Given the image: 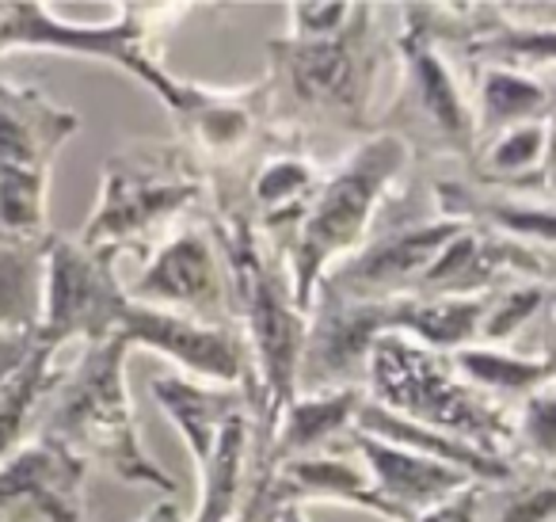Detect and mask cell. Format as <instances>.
I'll list each match as a JSON object with an SVG mask.
<instances>
[{"instance_id":"9a60e30c","label":"cell","mask_w":556,"mask_h":522,"mask_svg":"<svg viewBox=\"0 0 556 522\" xmlns=\"http://www.w3.org/2000/svg\"><path fill=\"white\" fill-rule=\"evenodd\" d=\"M510 283L553 286V252L462 225L408 298H484Z\"/></svg>"},{"instance_id":"484cf974","label":"cell","mask_w":556,"mask_h":522,"mask_svg":"<svg viewBox=\"0 0 556 522\" xmlns=\"http://www.w3.org/2000/svg\"><path fill=\"white\" fill-rule=\"evenodd\" d=\"M42 240H0V332H39Z\"/></svg>"},{"instance_id":"83f0119b","label":"cell","mask_w":556,"mask_h":522,"mask_svg":"<svg viewBox=\"0 0 556 522\" xmlns=\"http://www.w3.org/2000/svg\"><path fill=\"white\" fill-rule=\"evenodd\" d=\"M553 286L548 283H510L488 294L484 324H480V344L484 347H507L518 328L548 309Z\"/></svg>"},{"instance_id":"7a4b0ae2","label":"cell","mask_w":556,"mask_h":522,"mask_svg":"<svg viewBox=\"0 0 556 522\" xmlns=\"http://www.w3.org/2000/svg\"><path fill=\"white\" fill-rule=\"evenodd\" d=\"M381 9L351 4L348 24L328 39L267 42V123L302 138H366L374 134V80L389 58Z\"/></svg>"},{"instance_id":"f546056e","label":"cell","mask_w":556,"mask_h":522,"mask_svg":"<svg viewBox=\"0 0 556 522\" xmlns=\"http://www.w3.org/2000/svg\"><path fill=\"white\" fill-rule=\"evenodd\" d=\"M351 16V4H290V39H328Z\"/></svg>"},{"instance_id":"cb8c5ba5","label":"cell","mask_w":556,"mask_h":522,"mask_svg":"<svg viewBox=\"0 0 556 522\" xmlns=\"http://www.w3.org/2000/svg\"><path fill=\"white\" fill-rule=\"evenodd\" d=\"M450 366H454V374L462 377L465 385H472V389L492 400H495V393H500V397L526 400L530 393L553 385V377H556V362L548 351L518 355V351H507V347H484V344L454 351L450 355Z\"/></svg>"},{"instance_id":"8992f818","label":"cell","mask_w":556,"mask_h":522,"mask_svg":"<svg viewBox=\"0 0 556 522\" xmlns=\"http://www.w3.org/2000/svg\"><path fill=\"white\" fill-rule=\"evenodd\" d=\"M210 199L202 169L176 141H134L103 164V191L80 229V245L149 256L179 217Z\"/></svg>"},{"instance_id":"ac0fdd59","label":"cell","mask_w":556,"mask_h":522,"mask_svg":"<svg viewBox=\"0 0 556 522\" xmlns=\"http://www.w3.org/2000/svg\"><path fill=\"white\" fill-rule=\"evenodd\" d=\"M348 450L358 458V465L370 476L374 496L386 504L389 522H412L431 507L454 499L469 488V476L454 465H442L424 453H412L404 446H393L386 438H374L366 431L351 427Z\"/></svg>"},{"instance_id":"ffe728a7","label":"cell","mask_w":556,"mask_h":522,"mask_svg":"<svg viewBox=\"0 0 556 522\" xmlns=\"http://www.w3.org/2000/svg\"><path fill=\"white\" fill-rule=\"evenodd\" d=\"M366 393L363 389H340V393H317V397H294V405L282 412L270 446L263 453V465L290 458H309V453L336 450L343 438L355 427V415L363 408Z\"/></svg>"},{"instance_id":"4dcf8cb0","label":"cell","mask_w":556,"mask_h":522,"mask_svg":"<svg viewBox=\"0 0 556 522\" xmlns=\"http://www.w3.org/2000/svg\"><path fill=\"white\" fill-rule=\"evenodd\" d=\"M39 347H42L39 332H0V385L9 382Z\"/></svg>"},{"instance_id":"9c48e42d","label":"cell","mask_w":556,"mask_h":522,"mask_svg":"<svg viewBox=\"0 0 556 522\" xmlns=\"http://www.w3.org/2000/svg\"><path fill=\"white\" fill-rule=\"evenodd\" d=\"M77 130V111L31 85L0 80V240L47 237L50 172Z\"/></svg>"},{"instance_id":"4fadbf2b","label":"cell","mask_w":556,"mask_h":522,"mask_svg":"<svg viewBox=\"0 0 556 522\" xmlns=\"http://www.w3.org/2000/svg\"><path fill=\"white\" fill-rule=\"evenodd\" d=\"M176 119V146L202 169V176L222 179L237 172L255 153L267 130V88H206L179 80V96L172 103Z\"/></svg>"},{"instance_id":"836d02e7","label":"cell","mask_w":556,"mask_h":522,"mask_svg":"<svg viewBox=\"0 0 556 522\" xmlns=\"http://www.w3.org/2000/svg\"><path fill=\"white\" fill-rule=\"evenodd\" d=\"M275 522H309V519H305V511H302V507H290V511H282Z\"/></svg>"},{"instance_id":"30bf717a","label":"cell","mask_w":556,"mask_h":522,"mask_svg":"<svg viewBox=\"0 0 556 522\" xmlns=\"http://www.w3.org/2000/svg\"><path fill=\"white\" fill-rule=\"evenodd\" d=\"M457 229L462 225L450 222V217H439L434 210L419 214L416 202L404 214L401 184H396L389 191V199L381 202L378 222H374V233L366 237V245L325 271L313 301L325 298L348 301V306H381V301L408 298L419 278H424V271L431 268V260L450 245V237Z\"/></svg>"},{"instance_id":"44dd1931","label":"cell","mask_w":556,"mask_h":522,"mask_svg":"<svg viewBox=\"0 0 556 522\" xmlns=\"http://www.w3.org/2000/svg\"><path fill=\"white\" fill-rule=\"evenodd\" d=\"M153 400L164 408V415L172 420V427L179 431V438L187 443L191 458L206 461L210 446L217 443L222 427L248 405L244 389H229V385H202L187 374H156L149 382Z\"/></svg>"},{"instance_id":"d4e9b609","label":"cell","mask_w":556,"mask_h":522,"mask_svg":"<svg viewBox=\"0 0 556 522\" xmlns=\"http://www.w3.org/2000/svg\"><path fill=\"white\" fill-rule=\"evenodd\" d=\"M58 377V347L42 339V347L0 385V461H9L24 443H31L39 431V415L47 397L54 393Z\"/></svg>"},{"instance_id":"4316f807","label":"cell","mask_w":556,"mask_h":522,"mask_svg":"<svg viewBox=\"0 0 556 522\" xmlns=\"http://www.w3.org/2000/svg\"><path fill=\"white\" fill-rule=\"evenodd\" d=\"M553 469L526 465L507 484H477V522H553Z\"/></svg>"},{"instance_id":"ba28073f","label":"cell","mask_w":556,"mask_h":522,"mask_svg":"<svg viewBox=\"0 0 556 522\" xmlns=\"http://www.w3.org/2000/svg\"><path fill=\"white\" fill-rule=\"evenodd\" d=\"M187 4H118V20L103 27L88 24H65L58 20L47 4H31V0H12L0 4V54L9 50H54V54L73 58H96L115 70L130 73L146 88H153L172 108L179 96V80L164 70L161 62V39L179 20Z\"/></svg>"},{"instance_id":"1f68e13d","label":"cell","mask_w":556,"mask_h":522,"mask_svg":"<svg viewBox=\"0 0 556 522\" xmlns=\"http://www.w3.org/2000/svg\"><path fill=\"white\" fill-rule=\"evenodd\" d=\"M412 522H477V484H469V488L457 492L454 499L431 507V511H424Z\"/></svg>"},{"instance_id":"6da1fadb","label":"cell","mask_w":556,"mask_h":522,"mask_svg":"<svg viewBox=\"0 0 556 522\" xmlns=\"http://www.w3.org/2000/svg\"><path fill=\"white\" fill-rule=\"evenodd\" d=\"M206 225L222 248L232 290V321L248 351V405L255 423V476L270 446L278 420L298 397V359H302L305 324L298 309L278 248L248 217L210 210ZM255 484V481H252ZM252 492V488H248Z\"/></svg>"},{"instance_id":"5b68a950","label":"cell","mask_w":556,"mask_h":522,"mask_svg":"<svg viewBox=\"0 0 556 522\" xmlns=\"http://www.w3.org/2000/svg\"><path fill=\"white\" fill-rule=\"evenodd\" d=\"M366 400L488 458L515 461L510 408L465 385L450 366V355L427 351L404 336H381L366 366Z\"/></svg>"},{"instance_id":"2e32d148","label":"cell","mask_w":556,"mask_h":522,"mask_svg":"<svg viewBox=\"0 0 556 522\" xmlns=\"http://www.w3.org/2000/svg\"><path fill=\"white\" fill-rule=\"evenodd\" d=\"M85 476L77 453L35 435L0 461V522H88Z\"/></svg>"},{"instance_id":"8fae6325","label":"cell","mask_w":556,"mask_h":522,"mask_svg":"<svg viewBox=\"0 0 556 522\" xmlns=\"http://www.w3.org/2000/svg\"><path fill=\"white\" fill-rule=\"evenodd\" d=\"M115 248H88L77 237L47 233L42 240V321L39 336L62 351L65 344H103L123 332L130 313L126 286L118 283ZM123 339V336H118Z\"/></svg>"},{"instance_id":"d6a6232c","label":"cell","mask_w":556,"mask_h":522,"mask_svg":"<svg viewBox=\"0 0 556 522\" xmlns=\"http://www.w3.org/2000/svg\"><path fill=\"white\" fill-rule=\"evenodd\" d=\"M141 522H184L179 519V511H176V504H156L153 511L146 514Z\"/></svg>"},{"instance_id":"277c9868","label":"cell","mask_w":556,"mask_h":522,"mask_svg":"<svg viewBox=\"0 0 556 522\" xmlns=\"http://www.w3.org/2000/svg\"><path fill=\"white\" fill-rule=\"evenodd\" d=\"M126 339L88 344L73 374L58 377L39 415V438L65 446L85 465H103L126 484H149L176 496V481L141 450L134 423L130 389H126Z\"/></svg>"},{"instance_id":"d6986e66","label":"cell","mask_w":556,"mask_h":522,"mask_svg":"<svg viewBox=\"0 0 556 522\" xmlns=\"http://www.w3.org/2000/svg\"><path fill=\"white\" fill-rule=\"evenodd\" d=\"M431 202L434 214L457 225H472V229L553 252V199L545 195H518L503 191V187L472 184L465 176H446L431 184Z\"/></svg>"},{"instance_id":"e0dca14e","label":"cell","mask_w":556,"mask_h":522,"mask_svg":"<svg viewBox=\"0 0 556 522\" xmlns=\"http://www.w3.org/2000/svg\"><path fill=\"white\" fill-rule=\"evenodd\" d=\"M126 347H149L187 370V377L244 389L248 385V351L237 328H214V324L187 321V316L164 313L130 301V313L123 321Z\"/></svg>"},{"instance_id":"603a6c76","label":"cell","mask_w":556,"mask_h":522,"mask_svg":"<svg viewBox=\"0 0 556 522\" xmlns=\"http://www.w3.org/2000/svg\"><path fill=\"white\" fill-rule=\"evenodd\" d=\"M465 179L484 187H503L518 195H545L553 199V169H548V123H526L488 138L477 149Z\"/></svg>"},{"instance_id":"7c38bea8","label":"cell","mask_w":556,"mask_h":522,"mask_svg":"<svg viewBox=\"0 0 556 522\" xmlns=\"http://www.w3.org/2000/svg\"><path fill=\"white\" fill-rule=\"evenodd\" d=\"M126 298L214 328H237L229 271L206 217L172 229L146 256V268L126 286Z\"/></svg>"},{"instance_id":"7402d4cb","label":"cell","mask_w":556,"mask_h":522,"mask_svg":"<svg viewBox=\"0 0 556 522\" xmlns=\"http://www.w3.org/2000/svg\"><path fill=\"white\" fill-rule=\"evenodd\" d=\"M469 103L477 123V149L488 138L526 123H548L553 115V85L548 73H515V70H472Z\"/></svg>"},{"instance_id":"52a82bcc","label":"cell","mask_w":556,"mask_h":522,"mask_svg":"<svg viewBox=\"0 0 556 522\" xmlns=\"http://www.w3.org/2000/svg\"><path fill=\"white\" fill-rule=\"evenodd\" d=\"M389 54L396 58V92L381 119H374V134H389L408 149L412 161H450L469 169L477 157V123H472L469 88L442 47L431 39L419 4H404L396 35L389 39Z\"/></svg>"},{"instance_id":"3957f363","label":"cell","mask_w":556,"mask_h":522,"mask_svg":"<svg viewBox=\"0 0 556 522\" xmlns=\"http://www.w3.org/2000/svg\"><path fill=\"white\" fill-rule=\"evenodd\" d=\"M408 169V149L389 134H366L340 164L325 169L302 217L278 245L290 290L305 316H309L313 294L325 271L366 245L381 202L396 184H404Z\"/></svg>"},{"instance_id":"5bb4252c","label":"cell","mask_w":556,"mask_h":522,"mask_svg":"<svg viewBox=\"0 0 556 522\" xmlns=\"http://www.w3.org/2000/svg\"><path fill=\"white\" fill-rule=\"evenodd\" d=\"M389 336V301L381 306H348L317 298L309 306L302 359H298V397L363 389L370 351Z\"/></svg>"},{"instance_id":"f1b7e54d","label":"cell","mask_w":556,"mask_h":522,"mask_svg":"<svg viewBox=\"0 0 556 522\" xmlns=\"http://www.w3.org/2000/svg\"><path fill=\"white\" fill-rule=\"evenodd\" d=\"M515 427V461L533 469H553L556 461V389L530 393L518 412H510Z\"/></svg>"}]
</instances>
